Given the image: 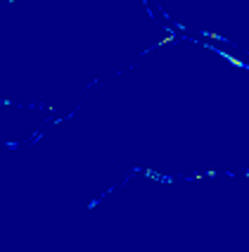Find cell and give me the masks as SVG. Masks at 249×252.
I'll list each match as a JSON object with an SVG mask.
<instances>
[{"mask_svg":"<svg viewBox=\"0 0 249 252\" xmlns=\"http://www.w3.org/2000/svg\"><path fill=\"white\" fill-rule=\"evenodd\" d=\"M145 176H147V178H154V181H162V174H159V171H152V169H147Z\"/></svg>","mask_w":249,"mask_h":252,"instance_id":"cell-1","label":"cell"}]
</instances>
